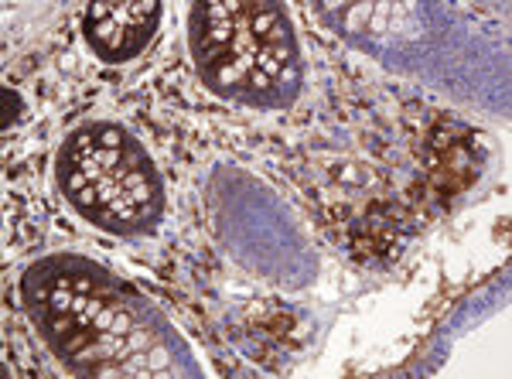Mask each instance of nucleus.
<instances>
[{"label": "nucleus", "mask_w": 512, "mask_h": 379, "mask_svg": "<svg viewBox=\"0 0 512 379\" xmlns=\"http://www.w3.org/2000/svg\"><path fill=\"white\" fill-rule=\"evenodd\" d=\"M161 24L158 0L93 4L82 14V35L103 62H130L151 45Z\"/></svg>", "instance_id": "20e7f679"}, {"label": "nucleus", "mask_w": 512, "mask_h": 379, "mask_svg": "<svg viewBox=\"0 0 512 379\" xmlns=\"http://www.w3.org/2000/svg\"><path fill=\"white\" fill-rule=\"evenodd\" d=\"M55 178L72 209L106 233H151L164 212L158 168L120 123L99 120L72 130L55 158Z\"/></svg>", "instance_id": "7ed1b4c3"}, {"label": "nucleus", "mask_w": 512, "mask_h": 379, "mask_svg": "<svg viewBox=\"0 0 512 379\" xmlns=\"http://www.w3.org/2000/svg\"><path fill=\"white\" fill-rule=\"evenodd\" d=\"M21 298L41 339L82 376H181L192 356L144 294L86 257H45L24 274Z\"/></svg>", "instance_id": "f257e3e1"}, {"label": "nucleus", "mask_w": 512, "mask_h": 379, "mask_svg": "<svg viewBox=\"0 0 512 379\" xmlns=\"http://www.w3.org/2000/svg\"><path fill=\"white\" fill-rule=\"evenodd\" d=\"M188 48L202 82L226 100L277 110L301 93V48L280 4H195L188 11Z\"/></svg>", "instance_id": "f03ea898"}, {"label": "nucleus", "mask_w": 512, "mask_h": 379, "mask_svg": "<svg viewBox=\"0 0 512 379\" xmlns=\"http://www.w3.org/2000/svg\"><path fill=\"white\" fill-rule=\"evenodd\" d=\"M0 96H4V120H0V127L11 130L14 123L21 120V96L14 93L11 86H4V93H0Z\"/></svg>", "instance_id": "39448f33"}]
</instances>
